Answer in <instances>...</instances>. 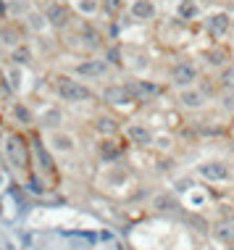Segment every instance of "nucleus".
Here are the masks:
<instances>
[{
    "mask_svg": "<svg viewBox=\"0 0 234 250\" xmlns=\"http://www.w3.org/2000/svg\"><path fill=\"white\" fill-rule=\"evenodd\" d=\"M129 92L135 95V100H148L153 95H160V87L158 84H150V82H129Z\"/></svg>",
    "mask_w": 234,
    "mask_h": 250,
    "instance_id": "obj_5",
    "label": "nucleus"
},
{
    "mask_svg": "<svg viewBox=\"0 0 234 250\" xmlns=\"http://www.w3.org/2000/svg\"><path fill=\"white\" fill-rule=\"evenodd\" d=\"M29 56H32V53L26 50V48H19L16 53H13V61H16V63H26V61H29Z\"/></svg>",
    "mask_w": 234,
    "mask_h": 250,
    "instance_id": "obj_23",
    "label": "nucleus"
},
{
    "mask_svg": "<svg viewBox=\"0 0 234 250\" xmlns=\"http://www.w3.org/2000/svg\"><path fill=\"white\" fill-rule=\"evenodd\" d=\"M56 90H58V95H61L63 100H69V103H79V100H90L92 98V92L87 90V87H82L79 82H74V79H58V84H56Z\"/></svg>",
    "mask_w": 234,
    "mask_h": 250,
    "instance_id": "obj_2",
    "label": "nucleus"
},
{
    "mask_svg": "<svg viewBox=\"0 0 234 250\" xmlns=\"http://www.w3.org/2000/svg\"><path fill=\"white\" fill-rule=\"evenodd\" d=\"M56 145L58 147H63V150H71V137H66V134H56Z\"/></svg>",
    "mask_w": 234,
    "mask_h": 250,
    "instance_id": "obj_24",
    "label": "nucleus"
},
{
    "mask_svg": "<svg viewBox=\"0 0 234 250\" xmlns=\"http://www.w3.org/2000/svg\"><path fill=\"white\" fill-rule=\"evenodd\" d=\"M35 150H37V158H39V164H42V168H45V171H53V161H50V155H48V150H45V147L39 145V140H37Z\"/></svg>",
    "mask_w": 234,
    "mask_h": 250,
    "instance_id": "obj_17",
    "label": "nucleus"
},
{
    "mask_svg": "<svg viewBox=\"0 0 234 250\" xmlns=\"http://www.w3.org/2000/svg\"><path fill=\"white\" fill-rule=\"evenodd\" d=\"M95 126H98L100 134H116V132H118V124H116L113 119H98Z\"/></svg>",
    "mask_w": 234,
    "mask_h": 250,
    "instance_id": "obj_15",
    "label": "nucleus"
},
{
    "mask_svg": "<svg viewBox=\"0 0 234 250\" xmlns=\"http://www.w3.org/2000/svg\"><path fill=\"white\" fill-rule=\"evenodd\" d=\"M208 29L213 35H226L229 32V16L226 13H213V16H208Z\"/></svg>",
    "mask_w": 234,
    "mask_h": 250,
    "instance_id": "obj_11",
    "label": "nucleus"
},
{
    "mask_svg": "<svg viewBox=\"0 0 234 250\" xmlns=\"http://www.w3.org/2000/svg\"><path fill=\"white\" fill-rule=\"evenodd\" d=\"M226 56H229V53H226L224 48H216V50H211V53H208V61H211L213 66H221L224 61H226Z\"/></svg>",
    "mask_w": 234,
    "mask_h": 250,
    "instance_id": "obj_19",
    "label": "nucleus"
},
{
    "mask_svg": "<svg viewBox=\"0 0 234 250\" xmlns=\"http://www.w3.org/2000/svg\"><path fill=\"white\" fill-rule=\"evenodd\" d=\"M179 100H182V105H187V108H200V105H203V100H205V95L200 90H184Z\"/></svg>",
    "mask_w": 234,
    "mask_h": 250,
    "instance_id": "obj_12",
    "label": "nucleus"
},
{
    "mask_svg": "<svg viewBox=\"0 0 234 250\" xmlns=\"http://www.w3.org/2000/svg\"><path fill=\"white\" fill-rule=\"evenodd\" d=\"M105 71H108V63H105V61H87V63L77 66L79 77H103Z\"/></svg>",
    "mask_w": 234,
    "mask_h": 250,
    "instance_id": "obj_7",
    "label": "nucleus"
},
{
    "mask_svg": "<svg viewBox=\"0 0 234 250\" xmlns=\"http://www.w3.org/2000/svg\"><path fill=\"white\" fill-rule=\"evenodd\" d=\"M179 16L182 19H195L197 16V5L192 3V0H182V3H179Z\"/></svg>",
    "mask_w": 234,
    "mask_h": 250,
    "instance_id": "obj_16",
    "label": "nucleus"
},
{
    "mask_svg": "<svg viewBox=\"0 0 234 250\" xmlns=\"http://www.w3.org/2000/svg\"><path fill=\"white\" fill-rule=\"evenodd\" d=\"M69 8L66 5H50L48 8V21L53 24V26H66L69 24Z\"/></svg>",
    "mask_w": 234,
    "mask_h": 250,
    "instance_id": "obj_9",
    "label": "nucleus"
},
{
    "mask_svg": "<svg viewBox=\"0 0 234 250\" xmlns=\"http://www.w3.org/2000/svg\"><path fill=\"white\" fill-rule=\"evenodd\" d=\"M13 111H16V116H19V119H21V121H24V124H29V121H32V116H29V111H26V108H24V105H16V108H13Z\"/></svg>",
    "mask_w": 234,
    "mask_h": 250,
    "instance_id": "obj_25",
    "label": "nucleus"
},
{
    "mask_svg": "<svg viewBox=\"0 0 234 250\" xmlns=\"http://www.w3.org/2000/svg\"><path fill=\"white\" fill-rule=\"evenodd\" d=\"M221 105L226 108V111H234V90H226V92H224Z\"/></svg>",
    "mask_w": 234,
    "mask_h": 250,
    "instance_id": "obj_21",
    "label": "nucleus"
},
{
    "mask_svg": "<svg viewBox=\"0 0 234 250\" xmlns=\"http://www.w3.org/2000/svg\"><path fill=\"white\" fill-rule=\"evenodd\" d=\"M118 153H121V147H116L113 143H103V145H100V155H103V158H118Z\"/></svg>",
    "mask_w": 234,
    "mask_h": 250,
    "instance_id": "obj_18",
    "label": "nucleus"
},
{
    "mask_svg": "<svg viewBox=\"0 0 234 250\" xmlns=\"http://www.w3.org/2000/svg\"><path fill=\"white\" fill-rule=\"evenodd\" d=\"M5 153H8V161L19 168H26L29 166V147H26L24 137L19 134H11L8 143H5Z\"/></svg>",
    "mask_w": 234,
    "mask_h": 250,
    "instance_id": "obj_1",
    "label": "nucleus"
},
{
    "mask_svg": "<svg viewBox=\"0 0 234 250\" xmlns=\"http://www.w3.org/2000/svg\"><path fill=\"white\" fill-rule=\"evenodd\" d=\"M221 84L226 87V90H234V66L224 69V74H221Z\"/></svg>",
    "mask_w": 234,
    "mask_h": 250,
    "instance_id": "obj_20",
    "label": "nucleus"
},
{
    "mask_svg": "<svg viewBox=\"0 0 234 250\" xmlns=\"http://www.w3.org/2000/svg\"><path fill=\"white\" fill-rule=\"evenodd\" d=\"M82 8H84V11H92V8H95V3H90V0H84V3H82Z\"/></svg>",
    "mask_w": 234,
    "mask_h": 250,
    "instance_id": "obj_28",
    "label": "nucleus"
},
{
    "mask_svg": "<svg viewBox=\"0 0 234 250\" xmlns=\"http://www.w3.org/2000/svg\"><path fill=\"white\" fill-rule=\"evenodd\" d=\"M5 100V87H3V82H0V103Z\"/></svg>",
    "mask_w": 234,
    "mask_h": 250,
    "instance_id": "obj_29",
    "label": "nucleus"
},
{
    "mask_svg": "<svg viewBox=\"0 0 234 250\" xmlns=\"http://www.w3.org/2000/svg\"><path fill=\"white\" fill-rule=\"evenodd\" d=\"M124 0H103V8L108 13H118V8H121Z\"/></svg>",
    "mask_w": 234,
    "mask_h": 250,
    "instance_id": "obj_22",
    "label": "nucleus"
},
{
    "mask_svg": "<svg viewBox=\"0 0 234 250\" xmlns=\"http://www.w3.org/2000/svg\"><path fill=\"white\" fill-rule=\"evenodd\" d=\"M171 79H174V84H179V87H190L197 79V66L190 63V61L176 63V66H174V71H171Z\"/></svg>",
    "mask_w": 234,
    "mask_h": 250,
    "instance_id": "obj_3",
    "label": "nucleus"
},
{
    "mask_svg": "<svg viewBox=\"0 0 234 250\" xmlns=\"http://www.w3.org/2000/svg\"><path fill=\"white\" fill-rule=\"evenodd\" d=\"M108 56H111V61H113V63H118V61H121V58H118V48H111V53H108Z\"/></svg>",
    "mask_w": 234,
    "mask_h": 250,
    "instance_id": "obj_27",
    "label": "nucleus"
},
{
    "mask_svg": "<svg viewBox=\"0 0 234 250\" xmlns=\"http://www.w3.org/2000/svg\"><path fill=\"white\" fill-rule=\"evenodd\" d=\"M126 134H129V140L137 145H150L153 143V132L145 129V126H139V124H132L129 129H126Z\"/></svg>",
    "mask_w": 234,
    "mask_h": 250,
    "instance_id": "obj_10",
    "label": "nucleus"
},
{
    "mask_svg": "<svg viewBox=\"0 0 234 250\" xmlns=\"http://www.w3.org/2000/svg\"><path fill=\"white\" fill-rule=\"evenodd\" d=\"M105 98L111 100V103H116V105H124V103H132L135 100V95L129 92V87H124V84H113L105 90Z\"/></svg>",
    "mask_w": 234,
    "mask_h": 250,
    "instance_id": "obj_6",
    "label": "nucleus"
},
{
    "mask_svg": "<svg viewBox=\"0 0 234 250\" xmlns=\"http://www.w3.org/2000/svg\"><path fill=\"white\" fill-rule=\"evenodd\" d=\"M19 37H21V32H19L16 26H5V29H0V42H5V45L19 42Z\"/></svg>",
    "mask_w": 234,
    "mask_h": 250,
    "instance_id": "obj_14",
    "label": "nucleus"
},
{
    "mask_svg": "<svg viewBox=\"0 0 234 250\" xmlns=\"http://www.w3.org/2000/svg\"><path fill=\"white\" fill-rule=\"evenodd\" d=\"M132 16H135L137 21H150V19L156 16V5H153L150 0H135V5H132Z\"/></svg>",
    "mask_w": 234,
    "mask_h": 250,
    "instance_id": "obj_8",
    "label": "nucleus"
},
{
    "mask_svg": "<svg viewBox=\"0 0 234 250\" xmlns=\"http://www.w3.org/2000/svg\"><path fill=\"white\" fill-rule=\"evenodd\" d=\"M200 177L211 179V182H218V179H226L229 177V168H226V164H221V161H208V164H200Z\"/></svg>",
    "mask_w": 234,
    "mask_h": 250,
    "instance_id": "obj_4",
    "label": "nucleus"
},
{
    "mask_svg": "<svg viewBox=\"0 0 234 250\" xmlns=\"http://www.w3.org/2000/svg\"><path fill=\"white\" fill-rule=\"evenodd\" d=\"M213 234H216L218 240H224V242H232L234 240V221H221V224L213 229Z\"/></svg>",
    "mask_w": 234,
    "mask_h": 250,
    "instance_id": "obj_13",
    "label": "nucleus"
},
{
    "mask_svg": "<svg viewBox=\"0 0 234 250\" xmlns=\"http://www.w3.org/2000/svg\"><path fill=\"white\" fill-rule=\"evenodd\" d=\"M11 87H19V84H21V74H19V71H11Z\"/></svg>",
    "mask_w": 234,
    "mask_h": 250,
    "instance_id": "obj_26",
    "label": "nucleus"
}]
</instances>
